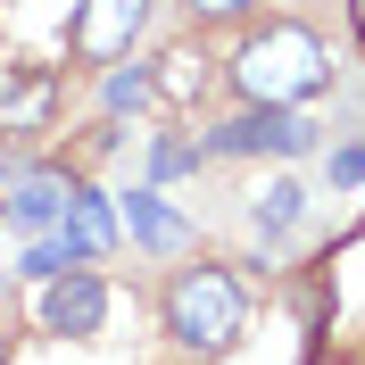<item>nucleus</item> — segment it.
Segmentation results:
<instances>
[{"mask_svg": "<svg viewBox=\"0 0 365 365\" xmlns=\"http://www.w3.org/2000/svg\"><path fill=\"white\" fill-rule=\"evenodd\" d=\"M225 75H232V91H241L250 108H299V100H316V91L332 83V58H324L316 25L274 17V25H257L250 42L232 50Z\"/></svg>", "mask_w": 365, "mask_h": 365, "instance_id": "nucleus-1", "label": "nucleus"}, {"mask_svg": "<svg viewBox=\"0 0 365 365\" xmlns=\"http://www.w3.org/2000/svg\"><path fill=\"white\" fill-rule=\"evenodd\" d=\"M158 307H166V332H175L182 349H200V357H225V349L250 332V291H241V274L216 266V257L182 266Z\"/></svg>", "mask_w": 365, "mask_h": 365, "instance_id": "nucleus-2", "label": "nucleus"}, {"mask_svg": "<svg viewBox=\"0 0 365 365\" xmlns=\"http://www.w3.org/2000/svg\"><path fill=\"white\" fill-rule=\"evenodd\" d=\"M141 25H150V0H75L67 58H83V67H116V58L141 42Z\"/></svg>", "mask_w": 365, "mask_h": 365, "instance_id": "nucleus-3", "label": "nucleus"}, {"mask_svg": "<svg viewBox=\"0 0 365 365\" xmlns=\"http://www.w3.org/2000/svg\"><path fill=\"white\" fill-rule=\"evenodd\" d=\"M58 125V75L34 58H0V141H42Z\"/></svg>", "mask_w": 365, "mask_h": 365, "instance_id": "nucleus-4", "label": "nucleus"}, {"mask_svg": "<svg viewBox=\"0 0 365 365\" xmlns=\"http://www.w3.org/2000/svg\"><path fill=\"white\" fill-rule=\"evenodd\" d=\"M207 150H216V158H250V150L307 158V150H316V125H307L299 108H250V116H232V125H216V133H207Z\"/></svg>", "mask_w": 365, "mask_h": 365, "instance_id": "nucleus-5", "label": "nucleus"}, {"mask_svg": "<svg viewBox=\"0 0 365 365\" xmlns=\"http://www.w3.org/2000/svg\"><path fill=\"white\" fill-rule=\"evenodd\" d=\"M42 332H58V341H91L100 324H108V282L91 266H67V274H50L42 282Z\"/></svg>", "mask_w": 365, "mask_h": 365, "instance_id": "nucleus-6", "label": "nucleus"}, {"mask_svg": "<svg viewBox=\"0 0 365 365\" xmlns=\"http://www.w3.org/2000/svg\"><path fill=\"white\" fill-rule=\"evenodd\" d=\"M58 241H67V257H75V266H91V257H108V250H116V216H108V200H100L91 182H75V191H67Z\"/></svg>", "mask_w": 365, "mask_h": 365, "instance_id": "nucleus-7", "label": "nucleus"}, {"mask_svg": "<svg viewBox=\"0 0 365 365\" xmlns=\"http://www.w3.org/2000/svg\"><path fill=\"white\" fill-rule=\"evenodd\" d=\"M207 83H216V75H207V58H200L191 42L158 50V67H150V91H158V108H200V100H207Z\"/></svg>", "mask_w": 365, "mask_h": 365, "instance_id": "nucleus-8", "label": "nucleus"}, {"mask_svg": "<svg viewBox=\"0 0 365 365\" xmlns=\"http://www.w3.org/2000/svg\"><path fill=\"white\" fill-rule=\"evenodd\" d=\"M67 191H75V175H25L17 191H9V225H17V232H58Z\"/></svg>", "mask_w": 365, "mask_h": 365, "instance_id": "nucleus-9", "label": "nucleus"}, {"mask_svg": "<svg viewBox=\"0 0 365 365\" xmlns=\"http://www.w3.org/2000/svg\"><path fill=\"white\" fill-rule=\"evenodd\" d=\"M125 232H133L150 257H175L182 241H191V225H182V216L158 200V191H133V200H125Z\"/></svg>", "mask_w": 365, "mask_h": 365, "instance_id": "nucleus-10", "label": "nucleus"}, {"mask_svg": "<svg viewBox=\"0 0 365 365\" xmlns=\"http://www.w3.org/2000/svg\"><path fill=\"white\" fill-rule=\"evenodd\" d=\"M299 216H307V191H299V182H274L266 200H257V232H266V241H282Z\"/></svg>", "mask_w": 365, "mask_h": 365, "instance_id": "nucleus-11", "label": "nucleus"}, {"mask_svg": "<svg viewBox=\"0 0 365 365\" xmlns=\"http://www.w3.org/2000/svg\"><path fill=\"white\" fill-rule=\"evenodd\" d=\"M75 257H67V241H58V232H34V241H25V274H34V282H50V274H67Z\"/></svg>", "mask_w": 365, "mask_h": 365, "instance_id": "nucleus-12", "label": "nucleus"}, {"mask_svg": "<svg viewBox=\"0 0 365 365\" xmlns=\"http://www.w3.org/2000/svg\"><path fill=\"white\" fill-rule=\"evenodd\" d=\"M158 91H150V67H133V75H108V108L125 116V108H150Z\"/></svg>", "mask_w": 365, "mask_h": 365, "instance_id": "nucleus-13", "label": "nucleus"}, {"mask_svg": "<svg viewBox=\"0 0 365 365\" xmlns=\"http://www.w3.org/2000/svg\"><path fill=\"white\" fill-rule=\"evenodd\" d=\"M365 182V141H341L332 150V191H357Z\"/></svg>", "mask_w": 365, "mask_h": 365, "instance_id": "nucleus-14", "label": "nucleus"}, {"mask_svg": "<svg viewBox=\"0 0 365 365\" xmlns=\"http://www.w3.org/2000/svg\"><path fill=\"white\" fill-rule=\"evenodd\" d=\"M182 9H191L200 25H232V17H250L257 0H182Z\"/></svg>", "mask_w": 365, "mask_h": 365, "instance_id": "nucleus-15", "label": "nucleus"}, {"mask_svg": "<svg viewBox=\"0 0 365 365\" xmlns=\"http://www.w3.org/2000/svg\"><path fill=\"white\" fill-rule=\"evenodd\" d=\"M150 166H158V175H182V166H200V150H182V141H158V158H150Z\"/></svg>", "mask_w": 365, "mask_h": 365, "instance_id": "nucleus-16", "label": "nucleus"}, {"mask_svg": "<svg viewBox=\"0 0 365 365\" xmlns=\"http://www.w3.org/2000/svg\"><path fill=\"white\" fill-rule=\"evenodd\" d=\"M9 357H17V349H9V332H0V365H9Z\"/></svg>", "mask_w": 365, "mask_h": 365, "instance_id": "nucleus-17", "label": "nucleus"}, {"mask_svg": "<svg viewBox=\"0 0 365 365\" xmlns=\"http://www.w3.org/2000/svg\"><path fill=\"white\" fill-rule=\"evenodd\" d=\"M349 9H357V34H365V0H349Z\"/></svg>", "mask_w": 365, "mask_h": 365, "instance_id": "nucleus-18", "label": "nucleus"}]
</instances>
